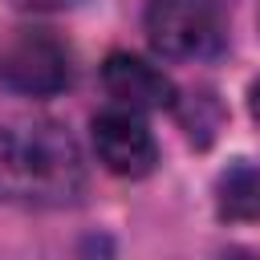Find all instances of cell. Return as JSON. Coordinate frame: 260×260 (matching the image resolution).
<instances>
[{
    "instance_id": "cell-2",
    "label": "cell",
    "mask_w": 260,
    "mask_h": 260,
    "mask_svg": "<svg viewBox=\"0 0 260 260\" xmlns=\"http://www.w3.org/2000/svg\"><path fill=\"white\" fill-rule=\"evenodd\" d=\"M228 4L232 0H150V45L179 61L219 57L228 49Z\"/></svg>"
},
{
    "instance_id": "cell-4",
    "label": "cell",
    "mask_w": 260,
    "mask_h": 260,
    "mask_svg": "<svg viewBox=\"0 0 260 260\" xmlns=\"http://www.w3.org/2000/svg\"><path fill=\"white\" fill-rule=\"evenodd\" d=\"M89 134H93V150H98V158H102V167L110 175L142 179L158 162V142L146 130V122L138 118V110H130V106L102 110L93 118Z\"/></svg>"
},
{
    "instance_id": "cell-5",
    "label": "cell",
    "mask_w": 260,
    "mask_h": 260,
    "mask_svg": "<svg viewBox=\"0 0 260 260\" xmlns=\"http://www.w3.org/2000/svg\"><path fill=\"white\" fill-rule=\"evenodd\" d=\"M102 85L118 106H130L138 114L175 106V81L134 53H110L102 65Z\"/></svg>"
},
{
    "instance_id": "cell-1",
    "label": "cell",
    "mask_w": 260,
    "mask_h": 260,
    "mask_svg": "<svg viewBox=\"0 0 260 260\" xmlns=\"http://www.w3.org/2000/svg\"><path fill=\"white\" fill-rule=\"evenodd\" d=\"M85 191L77 142L57 122H24L0 130V203L65 207Z\"/></svg>"
},
{
    "instance_id": "cell-6",
    "label": "cell",
    "mask_w": 260,
    "mask_h": 260,
    "mask_svg": "<svg viewBox=\"0 0 260 260\" xmlns=\"http://www.w3.org/2000/svg\"><path fill=\"white\" fill-rule=\"evenodd\" d=\"M215 211L219 219H260V171L248 162H236L215 183Z\"/></svg>"
},
{
    "instance_id": "cell-8",
    "label": "cell",
    "mask_w": 260,
    "mask_h": 260,
    "mask_svg": "<svg viewBox=\"0 0 260 260\" xmlns=\"http://www.w3.org/2000/svg\"><path fill=\"white\" fill-rule=\"evenodd\" d=\"M248 110H252V118L260 122V77L248 85Z\"/></svg>"
},
{
    "instance_id": "cell-3",
    "label": "cell",
    "mask_w": 260,
    "mask_h": 260,
    "mask_svg": "<svg viewBox=\"0 0 260 260\" xmlns=\"http://www.w3.org/2000/svg\"><path fill=\"white\" fill-rule=\"evenodd\" d=\"M0 85L24 98H53L69 85V53L65 45L45 32V28H28L16 32L4 49H0Z\"/></svg>"
},
{
    "instance_id": "cell-7",
    "label": "cell",
    "mask_w": 260,
    "mask_h": 260,
    "mask_svg": "<svg viewBox=\"0 0 260 260\" xmlns=\"http://www.w3.org/2000/svg\"><path fill=\"white\" fill-rule=\"evenodd\" d=\"M12 4L24 8V12H65V8H73L81 0H12Z\"/></svg>"
}]
</instances>
